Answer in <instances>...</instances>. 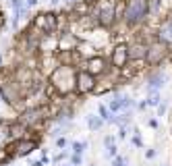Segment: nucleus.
<instances>
[{"instance_id":"nucleus-1","label":"nucleus","mask_w":172,"mask_h":166,"mask_svg":"<svg viewBox=\"0 0 172 166\" xmlns=\"http://www.w3.org/2000/svg\"><path fill=\"white\" fill-rule=\"evenodd\" d=\"M147 15V0H129L126 4V11H125V19L126 23H139L143 21Z\"/></svg>"},{"instance_id":"nucleus-2","label":"nucleus","mask_w":172,"mask_h":166,"mask_svg":"<svg viewBox=\"0 0 172 166\" xmlns=\"http://www.w3.org/2000/svg\"><path fill=\"white\" fill-rule=\"evenodd\" d=\"M95 11H98V17L102 23H110L114 19V0H100Z\"/></svg>"},{"instance_id":"nucleus-3","label":"nucleus","mask_w":172,"mask_h":166,"mask_svg":"<svg viewBox=\"0 0 172 166\" xmlns=\"http://www.w3.org/2000/svg\"><path fill=\"white\" fill-rule=\"evenodd\" d=\"M93 87V75L87 71H81L77 75V89L79 92H89Z\"/></svg>"},{"instance_id":"nucleus-4","label":"nucleus","mask_w":172,"mask_h":166,"mask_svg":"<svg viewBox=\"0 0 172 166\" xmlns=\"http://www.w3.org/2000/svg\"><path fill=\"white\" fill-rule=\"evenodd\" d=\"M126 60H129V48L126 46H116L114 52H112V62H114V67H122Z\"/></svg>"},{"instance_id":"nucleus-5","label":"nucleus","mask_w":172,"mask_h":166,"mask_svg":"<svg viewBox=\"0 0 172 166\" xmlns=\"http://www.w3.org/2000/svg\"><path fill=\"white\" fill-rule=\"evenodd\" d=\"M129 58L139 60V58H147V48L143 44H135L133 48H129Z\"/></svg>"},{"instance_id":"nucleus-6","label":"nucleus","mask_w":172,"mask_h":166,"mask_svg":"<svg viewBox=\"0 0 172 166\" xmlns=\"http://www.w3.org/2000/svg\"><path fill=\"white\" fill-rule=\"evenodd\" d=\"M160 56H164V46L162 44H153L147 48V60L149 62H158Z\"/></svg>"},{"instance_id":"nucleus-7","label":"nucleus","mask_w":172,"mask_h":166,"mask_svg":"<svg viewBox=\"0 0 172 166\" xmlns=\"http://www.w3.org/2000/svg\"><path fill=\"white\" fill-rule=\"evenodd\" d=\"M87 73H91V75L104 73V60L102 58H91L89 62H87Z\"/></svg>"},{"instance_id":"nucleus-8","label":"nucleus","mask_w":172,"mask_h":166,"mask_svg":"<svg viewBox=\"0 0 172 166\" xmlns=\"http://www.w3.org/2000/svg\"><path fill=\"white\" fill-rule=\"evenodd\" d=\"M131 104H133V102H131L129 98H118V100H112V102H110V110H112V112H118V110L131 106Z\"/></svg>"},{"instance_id":"nucleus-9","label":"nucleus","mask_w":172,"mask_h":166,"mask_svg":"<svg viewBox=\"0 0 172 166\" xmlns=\"http://www.w3.org/2000/svg\"><path fill=\"white\" fill-rule=\"evenodd\" d=\"M160 40L162 42H172V19L160 29Z\"/></svg>"},{"instance_id":"nucleus-10","label":"nucleus","mask_w":172,"mask_h":166,"mask_svg":"<svg viewBox=\"0 0 172 166\" xmlns=\"http://www.w3.org/2000/svg\"><path fill=\"white\" fill-rule=\"evenodd\" d=\"M160 85H162V75H156V77H151V79H149L147 89H149V92H153V89H156V87H160Z\"/></svg>"},{"instance_id":"nucleus-11","label":"nucleus","mask_w":172,"mask_h":166,"mask_svg":"<svg viewBox=\"0 0 172 166\" xmlns=\"http://www.w3.org/2000/svg\"><path fill=\"white\" fill-rule=\"evenodd\" d=\"M158 102H160V95H158V94H151V95H149V100H147L149 106H156Z\"/></svg>"},{"instance_id":"nucleus-12","label":"nucleus","mask_w":172,"mask_h":166,"mask_svg":"<svg viewBox=\"0 0 172 166\" xmlns=\"http://www.w3.org/2000/svg\"><path fill=\"white\" fill-rule=\"evenodd\" d=\"M100 125H102V120H100V119H95V116L89 119V127H91V129H98Z\"/></svg>"},{"instance_id":"nucleus-13","label":"nucleus","mask_w":172,"mask_h":166,"mask_svg":"<svg viewBox=\"0 0 172 166\" xmlns=\"http://www.w3.org/2000/svg\"><path fill=\"white\" fill-rule=\"evenodd\" d=\"M100 114H102L104 119H110V116H108V110H106V108H100Z\"/></svg>"},{"instance_id":"nucleus-14","label":"nucleus","mask_w":172,"mask_h":166,"mask_svg":"<svg viewBox=\"0 0 172 166\" xmlns=\"http://www.w3.org/2000/svg\"><path fill=\"white\" fill-rule=\"evenodd\" d=\"M73 147H75V152H81V147H83V143H75Z\"/></svg>"},{"instance_id":"nucleus-15","label":"nucleus","mask_w":172,"mask_h":166,"mask_svg":"<svg viewBox=\"0 0 172 166\" xmlns=\"http://www.w3.org/2000/svg\"><path fill=\"white\" fill-rule=\"evenodd\" d=\"M35 2H37V0H27V4H29V6H35Z\"/></svg>"},{"instance_id":"nucleus-16","label":"nucleus","mask_w":172,"mask_h":166,"mask_svg":"<svg viewBox=\"0 0 172 166\" xmlns=\"http://www.w3.org/2000/svg\"><path fill=\"white\" fill-rule=\"evenodd\" d=\"M114 166H125V164H122V160H116V164Z\"/></svg>"},{"instance_id":"nucleus-17","label":"nucleus","mask_w":172,"mask_h":166,"mask_svg":"<svg viewBox=\"0 0 172 166\" xmlns=\"http://www.w3.org/2000/svg\"><path fill=\"white\" fill-rule=\"evenodd\" d=\"M0 62H2V56H0Z\"/></svg>"}]
</instances>
